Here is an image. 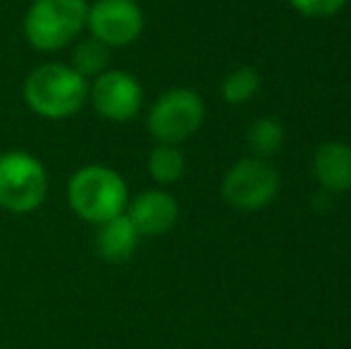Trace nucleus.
Wrapping results in <instances>:
<instances>
[{
  "instance_id": "nucleus-1",
  "label": "nucleus",
  "mask_w": 351,
  "mask_h": 349,
  "mask_svg": "<svg viewBox=\"0 0 351 349\" xmlns=\"http://www.w3.org/2000/svg\"><path fill=\"white\" fill-rule=\"evenodd\" d=\"M24 101L29 110L46 120H67L88 101V80L62 62H46L24 80Z\"/></svg>"
},
{
  "instance_id": "nucleus-2",
  "label": "nucleus",
  "mask_w": 351,
  "mask_h": 349,
  "mask_svg": "<svg viewBox=\"0 0 351 349\" xmlns=\"http://www.w3.org/2000/svg\"><path fill=\"white\" fill-rule=\"evenodd\" d=\"M67 204L82 220L101 225L125 213L130 189L117 170L108 165H84L67 182Z\"/></svg>"
},
{
  "instance_id": "nucleus-3",
  "label": "nucleus",
  "mask_w": 351,
  "mask_h": 349,
  "mask_svg": "<svg viewBox=\"0 0 351 349\" xmlns=\"http://www.w3.org/2000/svg\"><path fill=\"white\" fill-rule=\"evenodd\" d=\"M86 0H34L24 17V36L41 53L67 48L86 29Z\"/></svg>"
},
{
  "instance_id": "nucleus-4",
  "label": "nucleus",
  "mask_w": 351,
  "mask_h": 349,
  "mask_svg": "<svg viewBox=\"0 0 351 349\" xmlns=\"http://www.w3.org/2000/svg\"><path fill=\"white\" fill-rule=\"evenodd\" d=\"M48 175L43 163L27 151L0 154V208L32 213L46 201Z\"/></svg>"
},
{
  "instance_id": "nucleus-5",
  "label": "nucleus",
  "mask_w": 351,
  "mask_h": 349,
  "mask_svg": "<svg viewBox=\"0 0 351 349\" xmlns=\"http://www.w3.org/2000/svg\"><path fill=\"white\" fill-rule=\"evenodd\" d=\"M206 117L201 96L191 88H172L153 103L148 112V132L160 144H180L189 139Z\"/></svg>"
},
{
  "instance_id": "nucleus-6",
  "label": "nucleus",
  "mask_w": 351,
  "mask_h": 349,
  "mask_svg": "<svg viewBox=\"0 0 351 349\" xmlns=\"http://www.w3.org/2000/svg\"><path fill=\"white\" fill-rule=\"evenodd\" d=\"M280 186V175L268 160L246 158L237 163L222 180V196L239 210L263 208L273 201Z\"/></svg>"
},
{
  "instance_id": "nucleus-7",
  "label": "nucleus",
  "mask_w": 351,
  "mask_h": 349,
  "mask_svg": "<svg viewBox=\"0 0 351 349\" xmlns=\"http://www.w3.org/2000/svg\"><path fill=\"white\" fill-rule=\"evenodd\" d=\"M86 29L108 48H125L141 36L143 12L136 0H96L88 5Z\"/></svg>"
},
{
  "instance_id": "nucleus-8",
  "label": "nucleus",
  "mask_w": 351,
  "mask_h": 349,
  "mask_svg": "<svg viewBox=\"0 0 351 349\" xmlns=\"http://www.w3.org/2000/svg\"><path fill=\"white\" fill-rule=\"evenodd\" d=\"M93 110L110 122H130L143 106V88L134 75L125 70H108L88 84Z\"/></svg>"
},
{
  "instance_id": "nucleus-9",
  "label": "nucleus",
  "mask_w": 351,
  "mask_h": 349,
  "mask_svg": "<svg viewBox=\"0 0 351 349\" xmlns=\"http://www.w3.org/2000/svg\"><path fill=\"white\" fill-rule=\"evenodd\" d=\"M125 213L141 237H160L175 228L180 218V206L167 191L148 189L127 204Z\"/></svg>"
},
{
  "instance_id": "nucleus-10",
  "label": "nucleus",
  "mask_w": 351,
  "mask_h": 349,
  "mask_svg": "<svg viewBox=\"0 0 351 349\" xmlns=\"http://www.w3.org/2000/svg\"><path fill=\"white\" fill-rule=\"evenodd\" d=\"M141 234L136 232L134 223L127 218V213L110 218L106 223L98 225L96 234V252L101 258L110 263H122L127 258H132V254L136 252Z\"/></svg>"
},
{
  "instance_id": "nucleus-11",
  "label": "nucleus",
  "mask_w": 351,
  "mask_h": 349,
  "mask_svg": "<svg viewBox=\"0 0 351 349\" xmlns=\"http://www.w3.org/2000/svg\"><path fill=\"white\" fill-rule=\"evenodd\" d=\"M313 173L330 191H347L351 186V149L347 144H325L315 151Z\"/></svg>"
},
{
  "instance_id": "nucleus-12",
  "label": "nucleus",
  "mask_w": 351,
  "mask_h": 349,
  "mask_svg": "<svg viewBox=\"0 0 351 349\" xmlns=\"http://www.w3.org/2000/svg\"><path fill=\"white\" fill-rule=\"evenodd\" d=\"M110 51L103 41L88 36L82 38V41L74 46L72 51V62L70 67L79 72L84 80H96L103 72H108V65H110Z\"/></svg>"
},
{
  "instance_id": "nucleus-13",
  "label": "nucleus",
  "mask_w": 351,
  "mask_h": 349,
  "mask_svg": "<svg viewBox=\"0 0 351 349\" xmlns=\"http://www.w3.org/2000/svg\"><path fill=\"white\" fill-rule=\"evenodd\" d=\"M148 175L160 184H172L184 175V156L175 144H160L148 154Z\"/></svg>"
},
{
  "instance_id": "nucleus-14",
  "label": "nucleus",
  "mask_w": 351,
  "mask_h": 349,
  "mask_svg": "<svg viewBox=\"0 0 351 349\" xmlns=\"http://www.w3.org/2000/svg\"><path fill=\"white\" fill-rule=\"evenodd\" d=\"M282 141H285V130L278 120L273 117H261L251 125L249 130V146L256 156H273L280 151Z\"/></svg>"
},
{
  "instance_id": "nucleus-15",
  "label": "nucleus",
  "mask_w": 351,
  "mask_h": 349,
  "mask_svg": "<svg viewBox=\"0 0 351 349\" xmlns=\"http://www.w3.org/2000/svg\"><path fill=\"white\" fill-rule=\"evenodd\" d=\"M261 86V75L254 70V67H239L234 70L225 82H222V96H225L227 103L232 106H239V103H246Z\"/></svg>"
},
{
  "instance_id": "nucleus-16",
  "label": "nucleus",
  "mask_w": 351,
  "mask_h": 349,
  "mask_svg": "<svg viewBox=\"0 0 351 349\" xmlns=\"http://www.w3.org/2000/svg\"><path fill=\"white\" fill-rule=\"evenodd\" d=\"M347 0H291L294 10H299L301 14H308V17H328L335 14L337 10L344 8Z\"/></svg>"
}]
</instances>
